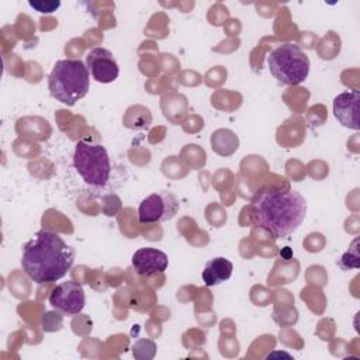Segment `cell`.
I'll list each match as a JSON object with an SVG mask.
<instances>
[{
	"mask_svg": "<svg viewBox=\"0 0 360 360\" xmlns=\"http://www.w3.org/2000/svg\"><path fill=\"white\" fill-rule=\"evenodd\" d=\"M49 304L65 315L79 314L86 305L84 290L82 284L75 280L63 281L52 290L49 295Z\"/></svg>",
	"mask_w": 360,
	"mask_h": 360,
	"instance_id": "cell-7",
	"label": "cell"
},
{
	"mask_svg": "<svg viewBox=\"0 0 360 360\" xmlns=\"http://www.w3.org/2000/svg\"><path fill=\"white\" fill-rule=\"evenodd\" d=\"M252 219L274 238L294 233L307 215V201L295 190L262 188L252 201Z\"/></svg>",
	"mask_w": 360,
	"mask_h": 360,
	"instance_id": "cell-1",
	"label": "cell"
},
{
	"mask_svg": "<svg viewBox=\"0 0 360 360\" xmlns=\"http://www.w3.org/2000/svg\"><path fill=\"white\" fill-rule=\"evenodd\" d=\"M73 165L80 177L93 187H103L110 179V158L100 143L79 141L75 148Z\"/></svg>",
	"mask_w": 360,
	"mask_h": 360,
	"instance_id": "cell-5",
	"label": "cell"
},
{
	"mask_svg": "<svg viewBox=\"0 0 360 360\" xmlns=\"http://www.w3.org/2000/svg\"><path fill=\"white\" fill-rule=\"evenodd\" d=\"M270 73L283 84L295 86L309 73V59L295 44H283L267 55Z\"/></svg>",
	"mask_w": 360,
	"mask_h": 360,
	"instance_id": "cell-4",
	"label": "cell"
},
{
	"mask_svg": "<svg viewBox=\"0 0 360 360\" xmlns=\"http://www.w3.org/2000/svg\"><path fill=\"white\" fill-rule=\"evenodd\" d=\"M30 6L39 13H52L60 6V3L59 1H32L31 0Z\"/></svg>",
	"mask_w": 360,
	"mask_h": 360,
	"instance_id": "cell-12",
	"label": "cell"
},
{
	"mask_svg": "<svg viewBox=\"0 0 360 360\" xmlns=\"http://www.w3.org/2000/svg\"><path fill=\"white\" fill-rule=\"evenodd\" d=\"M73 262L75 249L51 231H38L22 248L21 267L38 284L63 278L72 269Z\"/></svg>",
	"mask_w": 360,
	"mask_h": 360,
	"instance_id": "cell-2",
	"label": "cell"
},
{
	"mask_svg": "<svg viewBox=\"0 0 360 360\" xmlns=\"http://www.w3.org/2000/svg\"><path fill=\"white\" fill-rule=\"evenodd\" d=\"M90 86V72L80 59H60L53 65L48 76L51 96L66 105H75L82 100Z\"/></svg>",
	"mask_w": 360,
	"mask_h": 360,
	"instance_id": "cell-3",
	"label": "cell"
},
{
	"mask_svg": "<svg viewBox=\"0 0 360 360\" xmlns=\"http://www.w3.org/2000/svg\"><path fill=\"white\" fill-rule=\"evenodd\" d=\"M359 90H349L338 94L333 100V114L336 120L346 128L359 129Z\"/></svg>",
	"mask_w": 360,
	"mask_h": 360,
	"instance_id": "cell-10",
	"label": "cell"
},
{
	"mask_svg": "<svg viewBox=\"0 0 360 360\" xmlns=\"http://www.w3.org/2000/svg\"><path fill=\"white\" fill-rule=\"evenodd\" d=\"M86 65L91 77L98 83H111L120 73L117 60L105 48H93L86 55Z\"/></svg>",
	"mask_w": 360,
	"mask_h": 360,
	"instance_id": "cell-8",
	"label": "cell"
},
{
	"mask_svg": "<svg viewBox=\"0 0 360 360\" xmlns=\"http://www.w3.org/2000/svg\"><path fill=\"white\" fill-rule=\"evenodd\" d=\"M167 255L155 248H141L132 255V267L141 276H155L167 269Z\"/></svg>",
	"mask_w": 360,
	"mask_h": 360,
	"instance_id": "cell-9",
	"label": "cell"
},
{
	"mask_svg": "<svg viewBox=\"0 0 360 360\" xmlns=\"http://www.w3.org/2000/svg\"><path fill=\"white\" fill-rule=\"evenodd\" d=\"M232 270H233V264L228 259L214 257L205 263L201 277L207 287H212L228 280L232 274Z\"/></svg>",
	"mask_w": 360,
	"mask_h": 360,
	"instance_id": "cell-11",
	"label": "cell"
},
{
	"mask_svg": "<svg viewBox=\"0 0 360 360\" xmlns=\"http://www.w3.org/2000/svg\"><path fill=\"white\" fill-rule=\"evenodd\" d=\"M179 211L177 198L166 191H156L145 197L138 208V221L142 225L159 224L172 219Z\"/></svg>",
	"mask_w": 360,
	"mask_h": 360,
	"instance_id": "cell-6",
	"label": "cell"
}]
</instances>
